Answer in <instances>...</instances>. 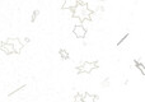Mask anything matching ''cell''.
<instances>
[{
  "label": "cell",
  "instance_id": "7",
  "mask_svg": "<svg viewBox=\"0 0 145 102\" xmlns=\"http://www.w3.org/2000/svg\"><path fill=\"white\" fill-rule=\"evenodd\" d=\"M83 101L84 102H98L99 97L97 95H90V93H83Z\"/></svg>",
  "mask_w": 145,
  "mask_h": 102
},
{
  "label": "cell",
  "instance_id": "13",
  "mask_svg": "<svg viewBox=\"0 0 145 102\" xmlns=\"http://www.w3.org/2000/svg\"><path fill=\"white\" fill-rule=\"evenodd\" d=\"M127 37H129V33H126V35H125V36H123L122 38H121V40H120V41L117 42V46H121V45H122L123 42L126 41V38H127Z\"/></svg>",
  "mask_w": 145,
  "mask_h": 102
},
{
  "label": "cell",
  "instance_id": "1",
  "mask_svg": "<svg viewBox=\"0 0 145 102\" xmlns=\"http://www.w3.org/2000/svg\"><path fill=\"white\" fill-rule=\"evenodd\" d=\"M71 12H72V14H71L72 18H78L81 22H83V21H92L93 10L89 9L87 3H81V1H80Z\"/></svg>",
  "mask_w": 145,
  "mask_h": 102
},
{
  "label": "cell",
  "instance_id": "6",
  "mask_svg": "<svg viewBox=\"0 0 145 102\" xmlns=\"http://www.w3.org/2000/svg\"><path fill=\"white\" fill-rule=\"evenodd\" d=\"M79 3H80V0H64L61 8L64 10H70V9H74Z\"/></svg>",
  "mask_w": 145,
  "mask_h": 102
},
{
  "label": "cell",
  "instance_id": "2",
  "mask_svg": "<svg viewBox=\"0 0 145 102\" xmlns=\"http://www.w3.org/2000/svg\"><path fill=\"white\" fill-rule=\"evenodd\" d=\"M98 66L99 65H98L97 61H83L81 65L78 66V68L75 69V72L78 74H83V73L89 74V73H92L94 69H97Z\"/></svg>",
  "mask_w": 145,
  "mask_h": 102
},
{
  "label": "cell",
  "instance_id": "14",
  "mask_svg": "<svg viewBox=\"0 0 145 102\" xmlns=\"http://www.w3.org/2000/svg\"><path fill=\"white\" fill-rule=\"evenodd\" d=\"M29 42H31V40H29L28 37H24V38H23V40H22V44L24 45V46H26V45H28Z\"/></svg>",
  "mask_w": 145,
  "mask_h": 102
},
{
  "label": "cell",
  "instance_id": "12",
  "mask_svg": "<svg viewBox=\"0 0 145 102\" xmlns=\"http://www.w3.org/2000/svg\"><path fill=\"white\" fill-rule=\"evenodd\" d=\"M101 86H102L103 88L109 87V78H106V79H104V80H103V82L101 83Z\"/></svg>",
  "mask_w": 145,
  "mask_h": 102
},
{
  "label": "cell",
  "instance_id": "8",
  "mask_svg": "<svg viewBox=\"0 0 145 102\" xmlns=\"http://www.w3.org/2000/svg\"><path fill=\"white\" fill-rule=\"evenodd\" d=\"M59 54H60V56H61V59H64V60H67V59L70 58V55H69V52L65 50V49H60V51H59Z\"/></svg>",
  "mask_w": 145,
  "mask_h": 102
},
{
  "label": "cell",
  "instance_id": "5",
  "mask_svg": "<svg viewBox=\"0 0 145 102\" xmlns=\"http://www.w3.org/2000/svg\"><path fill=\"white\" fill-rule=\"evenodd\" d=\"M0 50L3 51L5 55H12V54H15L13 45L8 44V42H3V44H0Z\"/></svg>",
  "mask_w": 145,
  "mask_h": 102
},
{
  "label": "cell",
  "instance_id": "11",
  "mask_svg": "<svg viewBox=\"0 0 145 102\" xmlns=\"http://www.w3.org/2000/svg\"><path fill=\"white\" fill-rule=\"evenodd\" d=\"M38 15H40V10H35L33 14H32V17H31V22H36V19H37Z\"/></svg>",
  "mask_w": 145,
  "mask_h": 102
},
{
  "label": "cell",
  "instance_id": "10",
  "mask_svg": "<svg viewBox=\"0 0 145 102\" xmlns=\"http://www.w3.org/2000/svg\"><path fill=\"white\" fill-rule=\"evenodd\" d=\"M74 102H84L83 101V93H78L74 96Z\"/></svg>",
  "mask_w": 145,
  "mask_h": 102
},
{
  "label": "cell",
  "instance_id": "4",
  "mask_svg": "<svg viewBox=\"0 0 145 102\" xmlns=\"http://www.w3.org/2000/svg\"><path fill=\"white\" fill-rule=\"evenodd\" d=\"M7 42L13 45L15 54H19V52L23 50V47H24V45L22 44V40H19V38H8Z\"/></svg>",
  "mask_w": 145,
  "mask_h": 102
},
{
  "label": "cell",
  "instance_id": "3",
  "mask_svg": "<svg viewBox=\"0 0 145 102\" xmlns=\"http://www.w3.org/2000/svg\"><path fill=\"white\" fill-rule=\"evenodd\" d=\"M72 33L76 38H84L87 36V28L83 24H75L72 28Z\"/></svg>",
  "mask_w": 145,
  "mask_h": 102
},
{
  "label": "cell",
  "instance_id": "9",
  "mask_svg": "<svg viewBox=\"0 0 145 102\" xmlns=\"http://www.w3.org/2000/svg\"><path fill=\"white\" fill-rule=\"evenodd\" d=\"M135 66L138 68L139 70L141 72V74H143V75H144V77H145V65H143V64H140L139 61H135Z\"/></svg>",
  "mask_w": 145,
  "mask_h": 102
}]
</instances>
